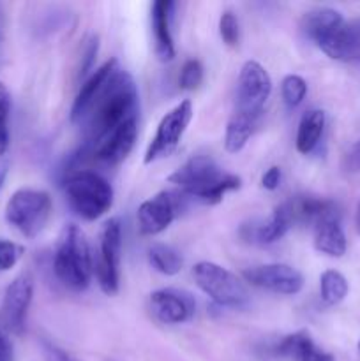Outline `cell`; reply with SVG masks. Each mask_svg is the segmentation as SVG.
<instances>
[{"mask_svg": "<svg viewBox=\"0 0 360 361\" xmlns=\"http://www.w3.org/2000/svg\"><path fill=\"white\" fill-rule=\"evenodd\" d=\"M272 94V80L263 66L256 60H247L242 66L236 83V109L235 113L260 120L265 104Z\"/></svg>", "mask_w": 360, "mask_h": 361, "instance_id": "52a82bcc", "label": "cell"}, {"mask_svg": "<svg viewBox=\"0 0 360 361\" xmlns=\"http://www.w3.org/2000/svg\"><path fill=\"white\" fill-rule=\"evenodd\" d=\"M97 51H99V39L95 37V35H92L90 39L87 41V46H85V53L83 56H81V71L80 73L83 74H88V73H94V62H95V56H97Z\"/></svg>", "mask_w": 360, "mask_h": 361, "instance_id": "4dcf8cb0", "label": "cell"}, {"mask_svg": "<svg viewBox=\"0 0 360 361\" xmlns=\"http://www.w3.org/2000/svg\"><path fill=\"white\" fill-rule=\"evenodd\" d=\"M359 351H360V341H359Z\"/></svg>", "mask_w": 360, "mask_h": 361, "instance_id": "f35d334b", "label": "cell"}, {"mask_svg": "<svg viewBox=\"0 0 360 361\" xmlns=\"http://www.w3.org/2000/svg\"><path fill=\"white\" fill-rule=\"evenodd\" d=\"M122 226L119 219H108L99 233V256L94 271L99 288L106 295H116L120 286Z\"/></svg>", "mask_w": 360, "mask_h": 361, "instance_id": "ba28073f", "label": "cell"}, {"mask_svg": "<svg viewBox=\"0 0 360 361\" xmlns=\"http://www.w3.org/2000/svg\"><path fill=\"white\" fill-rule=\"evenodd\" d=\"M4 27H6V16H4V9L0 6V51H2V42H4Z\"/></svg>", "mask_w": 360, "mask_h": 361, "instance_id": "8d00e7d4", "label": "cell"}, {"mask_svg": "<svg viewBox=\"0 0 360 361\" xmlns=\"http://www.w3.org/2000/svg\"><path fill=\"white\" fill-rule=\"evenodd\" d=\"M355 226H356V231H359V235H360V201H359V204H356V214H355Z\"/></svg>", "mask_w": 360, "mask_h": 361, "instance_id": "74e56055", "label": "cell"}, {"mask_svg": "<svg viewBox=\"0 0 360 361\" xmlns=\"http://www.w3.org/2000/svg\"><path fill=\"white\" fill-rule=\"evenodd\" d=\"M342 23H344V18L339 11L332 9V7H318V9L306 13L302 20V30L316 44L321 37L330 34Z\"/></svg>", "mask_w": 360, "mask_h": 361, "instance_id": "7402d4cb", "label": "cell"}, {"mask_svg": "<svg viewBox=\"0 0 360 361\" xmlns=\"http://www.w3.org/2000/svg\"><path fill=\"white\" fill-rule=\"evenodd\" d=\"M275 353L293 361H334V356L318 348L311 335L304 330L282 338L275 348Z\"/></svg>", "mask_w": 360, "mask_h": 361, "instance_id": "d6986e66", "label": "cell"}, {"mask_svg": "<svg viewBox=\"0 0 360 361\" xmlns=\"http://www.w3.org/2000/svg\"><path fill=\"white\" fill-rule=\"evenodd\" d=\"M325 130V111L309 109L302 115L296 129L295 147L302 155H309L316 150Z\"/></svg>", "mask_w": 360, "mask_h": 361, "instance_id": "44dd1931", "label": "cell"}, {"mask_svg": "<svg viewBox=\"0 0 360 361\" xmlns=\"http://www.w3.org/2000/svg\"><path fill=\"white\" fill-rule=\"evenodd\" d=\"M219 35L222 42L228 46H236L240 41V25L239 18L233 11H224L219 18Z\"/></svg>", "mask_w": 360, "mask_h": 361, "instance_id": "f1b7e54d", "label": "cell"}, {"mask_svg": "<svg viewBox=\"0 0 360 361\" xmlns=\"http://www.w3.org/2000/svg\"><path fill=\"white\" fill-rule=\"evenodd\" d=\"M314 249L330 257H341L346 254V235L341 226V217L327 219L313 228Z\"/></svg>", "mask_w": 360, "mask_h": 361, "instance_id": "ffe728a7", "label": "cell"}, {"mask_svg": "<svg viewBox=\"0 0 360 361\" xmlns=\"http://www.w3.org/2000/svg\"><path fill=\"white\" fill-rule=\"evenodd\" d=\"M293 217L288 203H282L263 221H251L242 224L240 236L254 245H272L279 242L292 229Z\"/></svg>", "mask_w": 360, "mask_h": 361, "instance_id": "5bb4252c", "label": "cell"}, {"mask_svg": "<svg viewBox=\"0 0 360 361\" xmlns=\"http://www.w3.org/2000/svg\"><path fill=\"white\" fill-rule=\"evenodd\" d=\"M119 67V62L115 59L108 60V62L102 63L101 67L94 71L90 76L87 78L83 85H81L80 92H78L76 99L73 102V108H71V120L74 123H83L85 118L88 116L90 109L94 108V104L97 102V99L101 97L102 92H104L106 85H108L109 78H112L113 71Z\"/></svg>", "mask_w": 360, "mask_h": 361, "instance_id": "9a60e30c", "label": "cell"}, {"mask_svg": "<svg viewBox=\"0 0 360 361\" xmlns=\"http://www.w3.org/2000/svg\"><path fill=\"white\" fill-rule=\"evenodd\" d=\"M193 277L198 288L215 305L226 307V309H244L249 303V293L244 282L221 264L212 263V261H200L194 264Z\"/></svg>", "mask_w": 360, "mask_h": 361, "instance_id": "5b68a950", "label": "cell"}, {"mask_svg": "<svg viewBox=\"0 0 360 361\" xmlns=\"http://www.w3.org/2000/svg\"><path fill=\"white\" fill-rule=\"evenodd\" d=\"M318 48L327 56L341 62H352L360 59V20L342 23L330 34L316 42Z\"/></svg>", "mask_w": 360, "mask_h": 361, "instance_id": "2e32d148", "label": "cell"}, {"mask_svg": "<svg viewBox=\"0 0 360 361\" xmlns=\"http://www.w3.org/2000/svg\"><path fill=\"white\" fill-rule=\"evenodd\" d=\"M256 126H258L256 120L249 118V116L246 115H240V113H233L228 126H226V133H224L226 152H229V154H236V152L242 150V148L247 145V141H249V137L253 136Z\"/></svg>", "mask_w": 360, "mask_h": 361, "instance_id": "603a6c76", "label": "cell"}, {"mask_svg": "<svg viewBox=\"0 0 360 361\" xmlns=\"http://www.w3.org/2000/svg\"><path fill=\"white\" fill-rule=\"evenodd\" d=\"M203 81V66L200 60L189 59L179 74V85L182 90H196Z\"/></svg>", "mask_w": 360, "mask_h": 361, "instance_id": "83f0119b", "label": "cell"}, {"mask_svg": "<svg viewBox=\"0 0 360 361\" xmlns=\"http://www.w3.org/2000/svg\"><path fill=\"white\" fill-rule=\"evenodd\" d=\"M148 263L159 274L166 277H173L182 270V256L176 252L173 247L164 245V243H154L148 249Z\"/></svg>", "mask_w": 360, "mask_h": 361, "instance_id": "cb8c5ba5", "label": "cell"}, {"mask_svg": "<svg viewBox=\"0 0 360 361\" xmlns=\"http://www.w3.org/2000/svg\"><path fill=\"white\" fill-rule=\"evenodd\" d=\"M193 102L186 99V101H180L175 108H172L162 116L157 129H155L154 137H152L150 145L145 152V164H152L159 159L168 157L176 150L187 127H189L191 120H193Z\"/></svg>", "mask_w": 360, "mask_h": 361, "instance_id": "9c48e42d", "label": "cell"}, {"mask_svg": "<svg viewBox=\"0 0 360 361\" xmlns=\"http://www.w3.org/2000/svg\"><path fill=\"white\" fill-rule=\"evenodd\" d=\"M286 203L292 212L293 224H307L314 228L327 219L341 217L339 204L332 200H325V197L296 196Z\"/></svg>", "mask_w": 360, "mask_h": 361, "instance_id": "e0dca14e", "label": "cell"}, {"mask_svg": "<svg viewBox=\"0 0 360 361\" xmlns=\"http://www.w3.org/2000/svg\"><path fill=\"white\" fill-rule=\"evenodd\" d=\"M67 203L78 217L97 221L113 204V187L94 171L74 169L64 182Z\"/></svg>", "mask_w": 360, "mask_h": 361, "instance_id": "277c9868", "label": "cell"}, {"mask_svg": "<svg viewBox=\"0 0 360 361\" xmlns=\"http://www.w3.org/2000/svg\"><path fill=\"white\" fill-rule=\"evenodd\" d=\"M180 210V196L169 190H161L138 208V228L141 235L155 236L166 231Z\"/></svg>", "mask_w": 360, "mask_h": 361, "instance_id": "8fae6325", "label": "cell"}, {"mask_svg": "<svg viewBox=\"0 0 360 361\" xmlns=\"http://www.w3.org/2000/svg\"><path fill=\"white\" fill-rule=\"evenodd\" d=\"M349 286L344 275L337 270H327L320 277V296L325 305H339L348 296Z\"/></svg>", "mask_w": 360, "mask_h": 361, "instance_id": "d4e9b609", "label": "cell"}, {"mask_svg": "<svg viewBox=\"0 0 360 361\" xmlns=\"http://www.w3.org/2000/svg\"><path fill=\"white\" fill-rule=\"evenodd\" d=\"M23 247L9 240H0V271L11 270L20 261Z\"/></svg>", "mask_w": 360, "mask_h": 361, "instance_id": "f546056e", "label": "cell"}, {"mask_svg": "<svg viewBox=\"0 0 360 361\" xmlns=\"http://www.w3.org/2000/svg\"><path fill=\"white\" fill-rule=\"evenodd\" d=\"M281 95L282 101L286 102L288 108H296L304 102L307 95V83L299 74H288L282 78L281 83Z\"/></svg>", "mask_w": 360, "mask_h": 361, "instance_id": "484cf974", "label": "cell"}, {"mask_svg": "<svg viewBox=\"0 0 360 361\" xmlns=\"http://www.w3.org/2000/svg\"><path fill=\"white\" fill-rule=\"evenodd\" d=\"M150 309L154 316L164 324H184L196 312V302L182 289H157L150 295Z\"/></svg>", "mask_w": 360, "mask_h": 361, "instance_id": "4fadbf2b", "label": "cell"}, {"mask_svg": "<svg viewBox=\"0 0 360 361\" xmlns=\"http://www.w3.org/2000/svg\"><path fill=\"white\" fill-rule=\"evenodd\" d=\"M133 116H138L136 83L126 69L116 67L102 95L85 118V143L97 140Z\"/></svg>", "mask_w": 360, "mask_h": 361, "instance_id": "6da1fadb", "label": "cell"}, {"mask_svg": "<svg viewBox=\"0 0 360 361\" xmlns=\"http://www.w3.org/2000/svg\"><path fill=\"white\" fill-rule=\"evenodd\" d=\"M281 168H279V166H272V168H268L267 171L263 173V176H261V187L267 190H275L281 185Z\"/></svg>", "mask_w": 360, "mask_h": 361, "instance_id": "836d02e7", "label": "cell"}, {"mask_svg": "<svg viewBox=\"0 0 360 361\" xmlns=\"http://www.w3.org/2000/svg\"><path fill=\"white\" fill-rule=\"evenodd\" d=\"M52 197L37 189H20L6 204V219L25 238H35L52 215Z\"/></svg>", "mask_w": 360, "mask_h": 361, "instance_id": "8992f818", "label": "cell"}, {"mask_svg": "<svg viewBox=\"0 0 360 361\" xmlns=\"http://www.w3.org/2000/svg\"><path fill=\"white\" fill-rule=\"evenodd\" d=\"M0 361H14L13 344L2 331V328H0Z\"/></svg>", "mask_w": 360, "mask_h": 361, "instance_id": "e575fe53", "label": "cell"}, {"mask_svg": "<svg viewBox=\"0 0 360 361\" xmlns=\"http://www.w3.org/2000/svg\"><path fill=\"white\" fill-rule=\"evenodd\" d=\"M342 168L346 173H352V175H359L360 173V140L355 145L349 147V150L346 152L344 159H342Z\"/></svg>", "mask_w": 360, "mask_h": 361, "instance_id": "1f68e13d", "label": "cell"}, {"mask_svg": "<svg viewBox=\"0 0 360 361\" xmlns=\"http://www.w3.org/2000/svg\"><path fill=\"white\" fill-rule=\"evenodd\" d=\"M41 351H42V360L44 361H74L67 355L64 349H60L59 345L52 344V342H42L41 344Z\"/></svg>", "mask_w": 360, "mask_h": 361, "instance_id": "d6a6232c", "label": "cell"}, {"mask_svg": "<svg viewBox=\"0 0 360 361\" xmlns=\"http://www.w3.org/2000/svg\"><path fill=\"white\" fill-rule=\"evenodd\" d=\"M34 296V279L30 274H21L7 286L2 303L4 324L13 334L21 335L25 331L28 307Z\"/></svg>", "mask_w": 360, "mask_h": 361, "instance_id": "7c38bea8", "label": "cell"}, {"mask_svg": "<svg viewBox=\"0 0 360 361\" xmlns=\"http://www.w3.org/2000/svg\"><path fill=\"white\" fill-rule=\"evenodd\" d=\"M173 7H175V4L172 0H155L150 9L155 55L162 62H169L175 56V44H173L172 28H169Z\"/></svg>", "mask_w": 360, "mask_h": 361, "instance_id": "ac0fdd59", "label": "cell"}, {"mask_svg": "<svg viewBox=\"0 0 360 361\" xmlns=\"http://www.w3.org/2000/svg\"><path fill=\"white\" fill-rule=\"evenodd\" d=\"M168 182L205 204L221 203L226 194L242 187V178L224 171L210 155H193L168 176Z\"/></svg>", "mask_w": 360, "mask_h": 361, "instance_id": "7a4b0ae2", "label": "cell"}, {"mask_svg": "<svg viewBox=\"0 0 360 361\" xmlns=\"http://www.w3.org/2000/svg\"><path fill=\"white\" fill-rule=\"evenodd\" d=\"M7 173H9V161L6 157H0V189L4 187V182L7 178Z\"/></svg>", "mask_w": 360, "mask_h": 361, "instance_id": "d590c367", "label": "cell"}, {"mask_svg": "<svg viewBox=\"0 0 360 361\" xmlns=\"http://www.w3.org/2000/svg\"><path fill=\"white\" fill-rule=\"evenodd\" d=\"M53 271L71 291L80 293L90 286L94 261L87 238L78 226L69 224L64 228L53 257Z\"/></svg>", "mask_w": 360, "mask_h": 361, "instance_id": "3957f363", "label": "cell"}, {"mask_svg": "<svg viewBox=\"0 0 360 361\" xmlns=\"http://www.w3.org/2000/svg\"><path fill=\"white\" fill-rule=\"evenodd\" d=\"M9 113L11 94L6 85L0 81V157H4L9 148Z\"/></svg>", "mask_w": 360, "mask_h": 361, "instance_id": "4316f807", "label": "cell"}, {"mask_svg": "<svg viewBox=\"0 0 360 361\" xmlns=\"http://www.w3.org/2000/svg\"><path fill=\"white\" fill-rule=\"evenodd\" d=\"M244 281L254 288L275 293V295H299L304 288V277L296 268L284 263L260 264L242 271Z\"/></svg>", "mask_w": 360, "mask_h": 361, "instance_id": "30bf717a", "label": "cell"}]
</instances>
